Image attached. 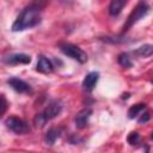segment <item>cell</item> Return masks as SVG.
Returning a JSON list of instances; mask_svg holds the SVG:
<instances>
[{
  "mask_svg": "<svg viewBox=\"0 0 153 153\" xmlns=\"http://www.w3.org/2000/svg\"><path fill=\"white\" fill-rule=\"evenodd\" d=\"M36 69L41 73H44V74H48V73H51L54 67H53V63L50 60H48L47 57L44 56H39L38 57V61H37V65H36Z\"/></svg>",
  "mask_w": 153,
  "mask_h": 153,
  "instance_id": "30bf717a",
  "label": "cell"
},
{
  "mask_svg": "<svg viewBox=\"0 0 153 153\" xmlns=\"http://www.w3.org/2000/svg\"><path fill=\"white\" fill-rule=\"evenodd\" d=\"M48 122V120L44 117V115L41 112V114H37L35 117H33V124L36 128H43L44 124Z\"/></svg>",
  "mask_w": 153,
  "mask_h": 153,
  "instance_id": "2e32d148",
  "label": "cell"
},
{
  "mask_svg": "<svg viewBox=\"0 0 153 153\" xmlns=\"http://www.w3.org/2000/svg\"><path fill=\"white\" fill-rule=\"evenodd\" d=\"M62 110V105L59 103V102H51L48 104V106L44 109V111L42 112L44 115V117L49 121V120H53L55 118Z\"/></svg>",
  "mask_w": 153,
  "mask_h": 153,
  "instance_id": "ba28073f",
  "label": "cell"
},
{
  "mask_svg": "<svg viewBox=\"0 0 153 153\" xmlns=\"http://www.w3.org/2000/svg\"><path fill=\"white\" fill-rule=\"evenodd\" d=\"M127 141L130 143V145H136L139 141H140V135L137 131H131L128 137H127Z\"/></svg>",
  "mask_w": 153,
  "mask_h": 153,
  "instance_id": "e0dca14e",
  "label": "cell"
},
{
  "mask_svg": "<svg viewBox=\"0 0 153 153\" xmlns=\"http://www.w3.org/2000/svg\"><path fill=\"white\" fill-rule=\"evenodd\" d=\"M149 118H151V115H149L148 112H145L143 115H141V117L137 120V122H139V123H146V122L149 121Z\"/></svg>",
  "mask_w": 153,
  "mask_h": 153,
  "instance_id": "ac0fdd59",
  "label": "cell"
},
{
  "mask_svg": "<svg viewBox=\"0 0 153 153\" xmlns=\"http://www.w3.org/2000/svg\"><path fill=\"white\" fill-rule=\"evenodd\" d=\"M7 84L18 93H25V92L30 91V85L27 82H25L24 80L18 79V78H10L7 80Z\"/></svg>",
  "mask_w": 153,
  "mask_h": 153,
  "instance_id": "52a82bcc",
  "label": "cell"
},
{
  "mask_svg": "<svg viewBox=\"0 0 153 153\" xmlns=\"http://www.w3.org/2000/svg\"><path fill=\"white\" fill-rule=\"evenodd\" d=\"M91 115H92V110L88 109V108L82 109L81 111H79V112L76 114V116H75V120H74L75 127H76L78 129L85 128V127L87 126V123H88V120H90Z\"/></svg>",
  "mask_w": 153,
  "mask_h": 153,
  "instance_id": "8992f818",
  "label": "cell"
},
{
  "mask_svg": "<svg viewBox=\"0 0 153 153\" xmlns=\"http://www.w3.org/2000/svg\"><path fill=\"white\" fill-rule=\"evenodd\" d=\"M60 49H61V51H62L65 55L72 57L73 60H76V61L80 62V63H85V62L87 61V55H86V53H85L81 48H79V47H76V45H74V44L65 43V44H61V45H60Z\"/></svg>",
  "mask_w": 153,
  "mask_h": 153,
  "instance_id": "7a4b0ae2",
  "label": "cell"
},
{
  "mask_svg": "<svg viewBox=\"0 0 153 153\" xmlns=\"http://www.w3.org/2000/svg\"><path fill=\"white\" fill-rule=\"evenodd\" d=\"M5 124L10 130H12L16 134H25V133H27L30 130L27 123L25 121H23L22 118L16 117V116L7 117L5 120Z\"/></svg>",
  "mask_w": 153,
  "mask_h": 153,
  "instance_id": "277c9868",
  "label": "cell"
},
{
  "mask_svg": "<svg viewBox=\"0 0 153 153\" xmlns=\"http://www.w3.org/2000/svg\"><path fill=\"white\" fill-rule=\"evenodd\" d=\"M60 134H61V131H60V129H57V128H51V129H49V130L45 133V135H44V142H45L47 145H49V146L54 145L55 141L60 137Z\"/></svg>",
  "mask_w": 153,
  "mask_h": 153,
  "instance_id": "7c38bea8",
  "label": "cell"
},
{
  "mask_svg": "<svg viewBox=\"0 0 153 153\" xmlns=\"http://www.w3.org/2000/svg\"><path fill=\"white\" fill-rule=\"evenodd\" d=\"M126 1L124 0H112L109 5V13L110 16H118L122 11V8L126 6Z\"/></svg>",
  "mask_w": 153,
  "mask_h": 153,
  "instance_id": "8fae6325",
  "label": "cell"
},
{
  "mask_svg": "<svg viewBox=\"0 0 153 153\" xmlns=\"http://www.w3.org/2000/svg\"><path fill=\"white\" fill-rule=\"evenodd\" d=\"M1 102H2V105H1V114L4 115L5 112H6V109H7V102H6V99H5V96L4 94H1Z\"/></svg>",
  "mask_w": 153,
  "mask_h": 153,
  "instance_id": "d6986e66",
  "label": "cell"
},
{
  "mask_svg": "<svg viewBox=\"0 0 153 153\" xmlns=\"http://www.w3.org/2000/svg\"><path fill=\"white\" fill-rule=\"evenodd\" d=\"M117 61H118V63H120L122 67H126V68H129V67L133 66V63H131V61H130V57H129L128 54H126V53L120 54L118 57H117Z\"/></svg>",
  "mask_w": 153,
  "mask_h": 153,
  "instance_id": "9a60e30c",
  "label": "cell"
},
{
  "mask_svg": "<svg viewBox=\"0 0 153 153\" xmlns=\"http://www.w3.org/2000/svg\"><path fill=\"white\" fill-rule=\"evenodd\" d=\"M98 79H99V73L98 72H90L88 74H86V76L82 80V88L87 92H91L94 88Z\"/></svg>",
  "mask_w": 153,
  "mask_h": 153,
  "instance_id": "9c48e42d",
  "label": "cell"
},
{
  "mask_svg": "<svg viewBox=\"0 0 153 153\" xmlns=\"http://www.w3.org/2000/svg\"><path fill=\"white\" fill-rule=\"evenodd\" d=\"M41 8L36 4L27 5L16 18L12 24V31H23L26 29H31L39 24L41 22Z\"/></svg>",
  "mask_w": 153,
  "mask_h": 153,
  "instance_id": "6da1fadb",
  "label": "cell"
},
{
  "mask_svg": "<svg viewBox=\"0 0 153 153\" xmlns=\"http://www.w3.org/2000/svg\"><path fill=\"white\" fill-rule=\"evenodd\" d=\"M148 10H149V7H148V5H147L146 2H139V4L136 5V7L134 8V11L129 14L126 25H123V31L128 30L131 25H134V24H135L136 22H139L142 17H145V16L148 13Z\"/></svg>",
  "mask_w": 153,
  "mask_h": 153,
  "instance_id": "3957f363",
  "label": "cell"
},
{
  "mask_svg": "<svg viewBox=\"0 0 153 153\" xmlns=\"http://www.w3.org/2000/svg\"><path fill=\"white\" fill-rule=\"evenodd\" d=\"M134 53L140 57H148L153 55V44H143L139 47Z\"/></svg>",
  "mask_w": 153,
  "mask_h": 153,
  "instance_id": "4fadbf2b",
  "label": "cell"
},
{
  "mask_svg": "<svg viewBox=\"0 0 153 153\" xmlns=\"http://www.w3.org/2000/svg\"><path fill=\"white\" fill-rule=\"evenodd\" d=\"M151 137H152V139H153V133H152V136H151Z\"/></svg>",
  "mask_w": 153,
  "mask_h": 153,
  "instance_id": "ffe728a7",
  "label": "cell"
},
{
  "mask_svg": "<svg viewBox=\"0 0 153 153\" xmlns=\"http://www.w3.org/2000/svg\"><path fill=\"white\" fill-rule=\"evenodd\" d=\"M2 61L7 65H27L31 62V57L27 54H23V53H17V54H11L7 55L2 59Z\"/></svg>",
  "mask_w": 153,
  "mask_h": 153,
  "instance_id": "5b68a950",
  "label": "cell"
},
{
  "mask_svg": "<svg viewBox=\"0 0 153 153\" xmlns=\"http://www.w3.org/2000/svg\"><path fill=\"white\" fill-rule=\"evenodd\" d=\"M145 108H146V105H145V104H142V103L133 105V106L128 110V117H129V118H134V117H136L141 111H143V110H145Z\"/></svg>",
  "mask_w": 153,
  "mask_h": 153,
  "instance_id": "5bb4252c",
  "label": "cell"
}]
</instances>
